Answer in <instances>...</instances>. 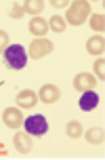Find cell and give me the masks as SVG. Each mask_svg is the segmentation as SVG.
<instances>
[{
	"instance_id": "obj_1",
	"label": "cell",
	"mask_w": 105,
	"mask_h": 160,
	"mask_svg": "<svg viewBox=\"0 0 105 160\" xmlns=\"http://www.w3.org/2000/svg\"><path fill=\"white\" fill-rule=\"evenodd\" d=\"M4 59H7V65L11 70H23L25 61H27L23 47H19V44H11L4 53Z\"/></svg>"
},
{
	"instance_id": "obj_2",
	"label": "cell",
	"mask_w": 105,
	"mask_h": 160,
	"mask_svg": "<svg viewBox=\"0 0 105 160\" xmlns=\"http://www.w3.org/2000/svg\"><path fill=\"white\" fill-rule=\"evenodd\" d=\"M25 131H27V135H34V137H42L46 131H49V122L44 116L40 114H34L30 118L25 120Z\"/></svg>"
},
{
	"instance_id": "obj_3",
	"label": "cell",
	"mask_w": 105,
	"mask_h": 160,
	"mask_svg": "<svg viewBox=\"0 0 105 160\" xmlns=\"http://www.w3.org/2000/svg\"><path fill=\"white\" fill-rule=\"evenodd\" d=\"M99 105V95L95 91H86V93H82L80 97V108L84 112H90V110H95Z\"/></svg>"
},
{
	"instance_id": "obj_4",
	"label": "cell",
	"mask_w": 105,
	"mask_h": 160,
	"mask_svg": "<svg viewBox=\"0 0 105 160\" xmlns=\"http://www.w3.org/2000/svg\"><path fill=\"white\" fill-rule=\"evenodd\" d=\"M4 120H7L8 127H17L21 118H19V112H17V110H7V112H4Z\"/></svg>"
},
{
	"instance_id": "obj_5",
	"label": "cell",
	"mask_w": 105,
	"mask_h": 160,
	"mask_svg": "<svg viewBox=\"0 0 105 160\" xmlns=\"http://www.w3.org/2000/svg\"><path fill=\"white\" fill-rule=\"evenodd\" d=\"M95 84V80H93V76L90 74H80L78 78H76V87L82 88V87H93Z\"/></svg>"
},
{
	"instance_id": "obj_6",
	"label": "cell",
	"mask_w": 105,
	"mask_h": 160,
	"mask_svg": "<svg viewBox=\"0 0 105 160\" xmlns=\"http://www.w3.org/2000/svg\"><path fill=\"white\" fill-rule=\"evenodd\" d=\"M42 95H44V101H46V103H50V101H55L57 99V88H44V91H42Z\"/></svg>"
},
{
	"instance_id": "obj_7",
	"label": "cell",
	"mask_w": 105,
	"mask_h": 160,
	"mask_svg": "<svg viewBox=\"0 0 105 160\" xmlns=\"http://www.w3.org/2000/svg\"><path fill=\"white\" fill-rule=\"evenodd\" d=\"M44 28H46V25L42 23L40 19H36V21H32V32H36V34H42V32H46Z\"/></svg>"
},
{
	"instance_id": "obj_8",
	"label": "cell",
	"mask_w": 105,
	"mask_h": 160,
	"mask_svg": "<svg viewBox=\"0 0 105 160\" xmlns=\"http://www.w3.org/2000/svg\"><path fill=\"white\" fill-rule=\"evenodd\" d=\"M15 143L21 145L19 150H27V148H30V145H27V141H25V139H21V137H15Z\"/></svg>"
},
{
	"instance_id": "obj_9",
	"label": "cell",
	"mask_w": 105,
	"mask_h": 160,
	"mask_svg": "<svg viewBox=\"0 0 105 160\" xmlns=\"http://www.w3.org/2000/svg\"><path fill=\"white\" fill-rule=\"evenodd\" d=\"M69 135H72V137H78V135H80V131H78V124H76V122H74V124H69Z\"/></svg>"
},
{
	"instance_id": "obj_10",
	"label": "cell",
	"mask_w": 105,
	"mask_h": 160,
	"mask_svg": "<svg viewBox=\"0 0 105 160\" xmlns=\"http://www.w3.org/2000/svg\"><path fill=\"white\" fill-rule=\"evenodd\" d=\"M21 97H23V103L30 105V103H32V99H30V97H34V93H27V91H25V93H21Z\"/></svg>"
},
{
	"instance_id": "obj_11",
	"label": "cell",
	"mask_w": 105,
	"mask_h": 160,
	"mask_svg": "<svg viewBox=\"0 0 105 160\" xmlns=\"http://www.w3.org/2000/svg\"><path fill=\"white\" fill-rule=\"evenodd\" d=\"M53 25L57 28V32H61V30H63V21H61V19H53Z\"/></svg>"
}]
</instances>
